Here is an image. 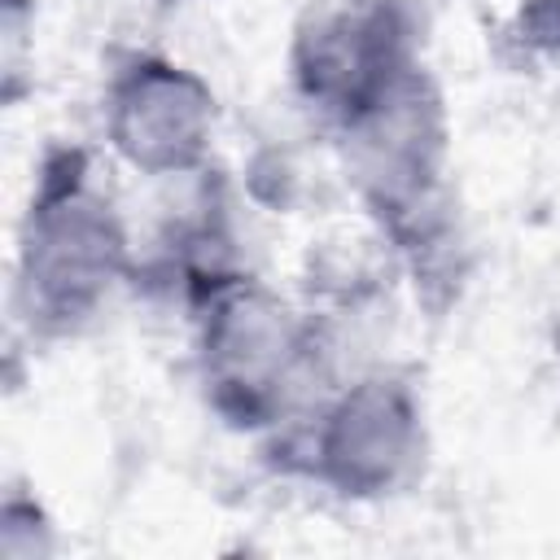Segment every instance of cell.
Returning a JSON list of instances; mask_svg holds the SVG:
<instances>
[{
	"label": "cell",
	"instance_id": "30bf717a",
	"mask_svg": "<svg viewBox=\"0 0 560 560\" xmlns=\"http://www.w3.org/2000/svg\"><path fill=\"white\" fill-rule=\"evenodd\" d=\"M149 9H158V13H175V9H188V4H197V0H144Z\"/></svg>",
	"mask_w": 560,
	"mask_h": 560
},
{
	"label": "cell",
	"instance_id": "7a4b0ae2",
	"mask_svg": "<svg viewBox=\"0 0 560 560\" xmlns=\"http://www.w3.org/2000/svg\"><path fill=\"white\" fill-rule=\"evenodd\" d=\"M13 241L9 315L31 341H74L136 284L140 249L118 201L101 188L92 149L48 140Z\"/></svg>",
	"mask_w": 560,
	"mask_h": 560
},
{
	"label": "cell",
	"instance_id": "52a82bcc",
	"mask_svg": "<svg viewBox=\"0 0 560 560\" xmlns=\"http://www.w3.org/2000/svg\"><path fill=\"white\" fill-rule=\"evenodd\" d=\"M0 556L4 560H44L52 556V521L44 503L26 490H9L0 508Z\"/></svg>",
	"mask_w": 560,
	"mask_h": 560
},
{
	"label": "cell",
	"instance_id": "9c48e42d",
	"mask_svg": "<svg viewBox=\"0 0 560 560\" xmlns=\"http://www.w3.org/2000/svg\"><path fill=\"white\" fill-rule=\"evenodd\" d=\"M35 26V0H4L0 35H4V101L18 105L22 96V66H26V35Z\"/></svg>",
	"mask_w": 560,
	"mask_h": 560
},
{
	"label": "cell",
	"instance_id": "277c9868",
	"mask_svg": "<svg viewBox=\"0 0 560 560\" xmlns=\"http://www.w3.org/2000/svg\"><path fill=\"white\" fill-rule=\"evenodd\" d=\"M262 459L341 503H385L420 486L429 468V416L398 368L341 376L306 416L258 438Z\"/></svg>",
	"mask_w": 560,
	"mask_h": 560
},
{
	"label": "cell",
	"instance_id": "ba28073f",
	"mask_svg": "<svg viewBox=\"0 0 560 560\" xmlns=\"http://www.w3.org/2000/svg\"><path fill=\"white\" fill-rule=\"evenodd\" d=\"M508 39L534 61H560V0H521L508 18Z\"/></svg>",
	"mask_w": 560,
	"mask_h": 560
},
{
	"label": "cell",
	"instance_id": "3957f363",
	"mask_svg": "<svg viewBox=\"0 0 560 560\" xmlns=\"http://www.w3.org/2000/svg\"><path fill=\"white\" fill-rule=\"evenodd\" d=\"M184 311L197 389L232 433L267 438L306 416L341 381L324 315L289 302L249 267L210 284Z\"/></svg>",
	"mask_w": 560,
	"mask_h": 560
},
{
	"label": "cell",
	"instance_id": "6da1fadb",
	"mask_svg": "<svg viewBox=\"0 0 560 560\" xmlns=\"http://www.w3.org/2000/svg\"><path fill=\"white\" fill-rule=\"evenodd\" d=\"M451 105L429 61L411 66L328 136L350 197L416 284V298L433 311H442L464 280V241L451 197Z\"/></svg>",
	"mask_w": 560,
	"mask_h": 560
},
{
	"label": "cell",
	"instance_id": "5b68a950",
	"mask_svg": "<svg viewBox=\"0 0 560 560\" xmlns=\"http://www.w3.org/2000/svg\"><path fill=\"white\" fill-rule=\"evenodd\" d=\"M424 61V22L411 0H315L289 31L293 101L332 136L411 66Z\"/></svg>",
	"mask_w": 560,
	"mask_h": 560
},
{
	"label": "cell",
	"instance_id": "8992f818",
	"mask_svg": "<svg viewBox=\"0 0 560 560\" xmlns=\"http://www.w3.org/2000/svg\"><path fill=\"white\" fill-rule=\"evenodd\" d=\"M219 92L162 48H118L101 83V140L144 179H192L210 166Z\"/></svg>",
	"mask_w": 560,
	"mask_h": 560
}]
</instances>
